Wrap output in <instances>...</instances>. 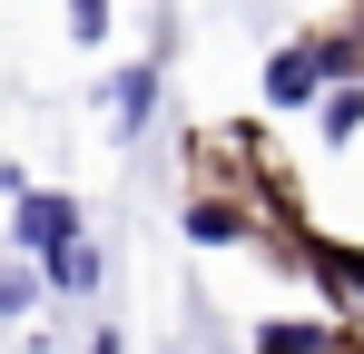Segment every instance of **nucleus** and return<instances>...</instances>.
<instances>
[{
	"label": "nucleus",
	"mask_w": 364,
	"mask_h": 354,
	"mask_svg": "<svg viewBox=\"0 0 364 354\" xmlns=\"http://www.w3.org/2000/svg\"><path fill=\"white\" fill-rule=\"evenodd\" d=\"M315 286L335 295V315H345V345L364 354V246H315Z\"/></svg>",
	"instance_id": "obj_1"
},
{
	"label": "nucleus",
	"mask_w": 364,
	"mask_h": 354,
	"mask_svg": "<svg viewBox=\"0 0 364 354\" xmlns=\"http://www.w3.org/2000/svg\"><path fill=\"white\" fill-rule=\"evenodd\" d=\"M364 128V89L355 79H345V89H335V99H325V138H335V148H345V138H355Z\"/></svg>",
	"instance_id": "obj_8"
},
{
	"label": "nucleus",
	"mask_w": 364,
	"mask_h": 354,
	"mask_svg": "<svg viewBox=\"0 0 364 354\" xmlns=\"http://www.w3.org/2000/svg\"><path fill=\"white\" fill-rule=\"evenodd\" d=\"M109 99H119V138H138L148 109H158V69H119V89H109Z\"/></svg>",
	"instance_id": "obj_5"
},
{
	"label": "nucleus",
	"mask_w": 364,
	"mask_h": 354,
	"mask_svg": "<svg viewBox=\"0 0 364 354\" xmlns=\"http://www.w3.org/2000/svg\"><path fill=\"white\" fill-rule=\"evenodd\" d=\"M305 99H325V59H315V40H286L266 59V109H305Z\"/></svg>",
	"instance_id": "obj_2"
},
{
	"label": "nucleus",
	"mask_w": 364,
	"mask_h": 354,
	"mask_svg": "<svg viewBox=\"0 0 364 354\" xmlns=\"http://www.w3.org/2000/svg\"><path fill=\"white\" fill-rule=\"evenodd\" d=\"M79 354H119V335H99V345H79Z\"/></svg>",
	"instance_id": "obj_11"
},
{
	"label": "nucleus",
	"mask_w": 364,
	"mask_h": 354,
	"mask_svg": "<svg viewBox=\"0 0 364 354\" xmlns=\"http://www.w3.org/2000/svg\"><path fill=\"white\" fill-rule=\"evenodd\" d=\"M355 40H364V30H355Z\"/></svg>",
	"instance_id": "obj_12"
},
{
	"label": "nucleus",
	"mask_w": 364,
	"mask_h": 354,
	"mask_svg": "<svg viewBox=\"0 0 364 354\" xmlns=\"http://www.w3.org/2000/svg\"><path fill=\"white\" fill-rule=\"evenodd\" d=\"M69 40H109V0H69Z\"/></svg>",
	"instance_id": "obj_9"
},
{
	"label": "nucleus",
	"mask_w": 364,
	"mask_h": 354,
	"mask_svg": "<svg viewBox=\"0 0 364 354\" xmlns=\"http://www.w3.org/2000/svg\"><path fill=\"white\" fill-rule=\"evenodd\" d=\"M30 295H40V286H30L20 266H0V315H30Z\"/></svg>",
	"instance_id": "obj_10"
},
{
	"label": "nucleus",
	"mask_w": 364,
	"mask_h": 354,
	"mask_svg": "<svg viewBox=\"0 0 364 354\" xmlns=\"http://www.w3.org/2000/svg\"><path fill=\"white\" fill-rule=\"evenodd\" d=\"M20 246H40V256H50V246H69V236H79V207H69V197H20Z\"/></svg>",
	"instance_id": "obj_3"
},
{
	"label": "nucleus",
	"mask_w": 364,
	"mask_h": 354,
	"mask_svg": "<svg viewBox=\"0 0 364 354\" xmlns=\"http://www.w3.org/2000/svg\"><path fill=\"white\" fill-rule=\"evenodd\" d=\"M237 227H246V217H237V207H217V197H197V207H187V236H197V246H227Z\"/></svg>",
	"instance_id": "obj_7"
},
{
	"label": "nucleus",
	"mask_w": 364,
	"mask_h": 354,
	"mask_svg": "<svg viewBox=\"0 0 364 354\" xmlns=\"http://www.w3.org/2000/svg\"><path fill=\"white\" fill-rule=\"evenodd\" d=\"M266 354H355L335 325H266Z\"/></svg>",
	"instance_id": "obj_6"
},
{
	"label": "nucleus",
	"mask_w": 364,
	"mask_h": 354,
	"mask_svg": "<svg viewBox=\"0 0 364 354\" xmlns=\"http://www.w3.org/2000/svg\"><path fill=\"white\" fill-rule=\"evenodd\" d=\"M40 286H60V295H89V286H99V246H89V236L50 246V256H40Z\"/></svg>",
	"instance_id": "obj_4"
}]
</instances>
